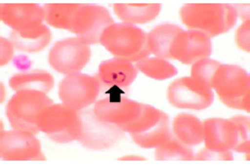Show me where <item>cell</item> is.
Listing matches in <instances>:
<instances>
[{
  "label": "cell",
  "mask_w": 250,
  "mask_h": 165,
  "mask_svg": "<svg viewBox=\"0 0 250 165\" xmlns=\"http://www.w3.org/2000/svg\"><path fill=\"white\" fill-rule=\"evenodd\" d=\"M173 135L189 147L198 145L204 143V123L193 114H179L173 120Z\"/></svg>",
  "instance_id": "obj_20"
},
{
  "label": "cell",
  "mask_w": 250,
  "mask_h": 165,
  "mask_svg": "<svg viewBox=\"0 0 250 165\" xmlns=\"http://www.w3.org/2000/svg\"><path fill=\"white\" fill-rule=\"evenodd\" d=\"M205 145L216 151H233L238 144L239 136L236 125L229 119L212 118L204 122Z\"/></svg>",
  "instance_id": "obj_15"
},
{
  "label": "cell",
  "mask_w": 250,
  "mask_h": 165,
  "mask_svg": "<svg viewBox=\"0 0 250 165\" xmlns=\"http://www.w3.org/2000/svg\"><path fill=\"white\" fill-rule=\"evenodd\" d=\"M124 133L131 135L134 143L139 147L156 148L172 134L169 116L155 106L145 104L141 118L125 128Z\"/></svg>",
  "instance_id": "obj_6"
},
{
  "label": "cell",
  "mask_w": 250,
  "mask_h": 165,
  "mask_svg": "<svg viewBox=\"0 0 250 165\" xmlns=\"http://www.w3.org/2000/svg\"><path fill=\"white\" fill-rule=\"evenodd\" d=\"M138 71L134 63L123 59L104 61L98 67L97 77L102 86H118L126 88L137 77Z\"/></svg>",
  "instance_id": "obj_17"
},
{
  "label": "cell",
  "mask_w": 250,
  "mask_h": 165,
  "mask_svg": "<svg viewBox=\"0 0 250 165\" xmlns=\"http://www.w3.org/2000/svg\"><path fill=\"white\" fill-rule=\"evenodd\" d=\"M100 43L118 59L136 63L148 58V34L135 25L114 23L103 34Z\"/></svg>",
  "instance_id": "obj_2"
},
{
  "label": "cell",
  "mask_w": 250,
  "mask_h": 165,
  "mask_svg": "<svg viewBox=\"0 0 250 165\" xmlns=\"http://www.w3.org/2000/svg\"><path fill=\"white\" fill-rule=\"evenodd\" d=\"M155 158L158 162H190L194 161L195 153L189 145L183 144L171 134L165 142L156 147Z\"/></svg>",
  "instance_id": "obj_24"
},
{
  "label": "cell",
  "mask_w": 250,
  "mask_h": 165,
  "mask_svg": "<svg viewBox=\"0 0 250 165\" xmlns=\"http://www.w3.org/2000/svg\"><path fill=\"white\" fill-rule=\"evenodd\" d=\"M81 135L78 142L90 150H103L112 147L122 138L123 130L104 122L95 115L93 109L80 110Z\"/></svg>",
  "instance_id": "obj_10"
},
{
  "label": "cell",
  "mask_w": 250,
  "mask_h": 165,
  "mask_svg": "<svg viewBox=\"0 0 250 165\" xmlns=\"http://www.w3.org/2000/svg\"><path fill=\"white\" fill-rule=\"evenodd\" d=\"M235 41L242 50L246 52L250 51V20L244 21L237 28L235 34Z\"/></svg>",
  "instance_id": "obj_29"
},
{
  "label": "cell",
  "mask_w": 250,
  "mask_h": 165,
  "mask_svg": "<svg viewBox=\"0 0 250 165\" xmlns=\"http://www.w3.org/2000/svg\"><path fill=\"white\" fill-rule=\"evenodd\" d=\"M38 127L55 143L76 142L81 135L80 112L64 103H54L41 115Z\"/></svg>",
  "instance_id": "obj_5"
},
{
  "label": "cell",
  "mask_w": 250,
  "mask_h": 165,
  "mask_svg": "<svg viewBox=\"0 0 250 165\" xmlns=\"http://www.w3.org/2000/svg\"><path fill=\"white\" fill-rule=\"evenodd\" d=\"M213 90L232 109L250 111V75L243 67L222 64L215 77Z\"/></svg>",
  "instance_id": "obj_4"
},
{
  "label": "cell",
  "mask_w": 250,
  "mask_h": 165,
  "mask_svg": "<svg viewBox=\"0 0 250 165\" xmlns=\"http://www.w3.org/2000/svg\"><path fill=\"white\" fill-rule=\"evenodd\" d=\"M54 101L45 93L32 90L17 91L6 105V116L13 129L38 134V120Z\"/></svg>",
  "instance_id": "obj_3"
},
{
  "label": "cell",
  "mask_w": 250,
  "mask_h": 165,
  "mask_svg": "<svg viewBox=\"0 0 250 165\" xmlns=\"http://www.w3.org/2000/svg\"><path fill=\"white\" fill-rule=\"evenodd\" d=\"M0 19L12 30L45 22L44 7L35 3H2Z\"/></svg>",
  "instance_id": "obj_16"
},
{
  "label": "cell",
  "mask_w": 250,
  "mask_h": 165,
  "mask_svg": "<svg viewBox=\"0 0 250 165\" xmlns=\"http://www.w3.org/2000/svg\"><path fill=\"white\" fill-rule=\"evenodd\" d=\"M236 125L239 140L234 151L248 153L250 152V119L246 115H235L229 119Z\"/></svg>",
  "instance_id": "obj_27"
},
{
  "label": "cell",
  "mask_w": 250,
  "mask_h": 165,
  "mask_svg": "<svg viewBox=\"0 0 250 165\" xmlns=\"http://www.w3.org/2000/svg\"><path fill=\"white\" fill-rule=\"evenodd\" d=\"M84 3H47L44 4L45 22L59 30L72 33L76 17Z\"/></svg>",
  "instance_id": "obj_22"
},
{
  "label": "cell",
  "mask_w": 250,
  "mask_h": 165,
  "mask_svg": "<svg viewBox=\"0 0 250 165\" xmlns=\"http://www.w3.org/2000/svg\"><path fill=\"white\" fill-rule=\"evenodd\" d=\"M221 65L222 64L216 60L206 58V59L194 63L191 66L190 77H193L195 81L200 82L208 89L213 90L215 77Z\"/></svg>",
  "instance_id": "obj_26"
},
{
  "label": "cell",
  "mask_w": 250,
  "mask_h": 165,
  "mask_svg": "<svg viewBox=\"0 0 250 165\" xmlns=\"http://www.w3.org/2000/svg\"><path fill=\"white\" fill-rule=\"evenodd\" d=\"M233 7L236 11L237 18H240L242 20L246 21L249 20V3L247 4H233Z\"/></svg>",
  "instance_id": "obj_31"
},
{
  "label": "cell",
  "mask_w": 250,
  "mask_h": 165,
  "mask_svg": "<svg viewBox=\"0 0 250 165\" xmlns=\"http://www.w3.org/2000/svg\"><path fill=\"white\" fill-rule=\"evenodd\" d=\"M9 86L14 91L32 90L48 94L54 88L55 79L50 73L45 71L20 73L9 80Z\"/></svg>",
  "instance_id": "obj_23"
},
{
  "label": "cell",
  "mask_w": 250,
  "mask_h": 165,
  "mask_svg": "<svg viewBox=\"0 0 250 165\" xmlns=\"http://www.w3.org/2000/svg\"><path fill=\"white\" fill-rule=\"evenodd\" d=\"M119 162H126V163H133V162H146L147 159L139 157V155H126V157H122L118 160Z\"/></svg>",
  "instance_id": "obj_32"
},
{
  "label": "cell",
  "mask_w": 250,
  "mask_h": 165,
  "mask_svg": "<svg viewBox=\"0 0 250 165\" xmlns=\"http://www.w3.org/2000/svg\"><path fill=\"white\" fill-rule=\"evenodd\" d=\"M233 153L232 151H216V150L210 149H203L195 155L194 161L199 162H212V163H220V162H232L233 161Z\"/></svg>",
  "instance_id": "obj_28"
},
{
  "label": "cell",
  "mask_w": 250,
  "mask_h": 165,
  "mask_svg": "<svg viewBox=\"0 0 250 165\" xmlns=\"http://www.w3.org/2000/svg\"><path fill=\"white\" fill-rule=\"evenodd\" d=\"M171 59L190 65L212 53V41L205 34L183 30L175 37L171 47Z\"/></svg>",
  "instance_id": "obj_13"
},
{
  "label": "cell",
  "mask_w": 250,
  "mask_h": 165,
  "mask_svg": "<svg viewBox=\"0 0 250 165\" xmlns=\"http://www.w3.org/2000/svg\"><path fill=\"white\" fill-rule=\"evenodd\" d=\"M0 91H1V97H0V103H3L4 101V98H6V88H4V86H3V84L1 82V84H0Z\"/></svg>",
  "instance_id": "obj_33"
},
{
  "label": "cell",
  "mask_w": 250,
  "mask_h": 165,
  "mask_svg": "<svg viewBox=\"0 0 250 165\" xmlns=\"http://www.w3.org/2000/svg\"><path fill=\"white\" fill-rule=\"evenodd\" d=\"M167 100L177 109L205 110L213 103V91L193 77H181L167 87Z\"/></svg>",
  "instance_id": "obj_11"
},
{
  "label": "cell",
  "mask_w": 250,
  "mask_h": 165,
  "mask_svg": "<svg viewBox=\"0 0 250 165\" xmlns=\"http://www.w3.org/2000/svg\"><path fill=\"white\" fill-rule=\"evenodd\" d=\"M135 66L137 71H141L143 74L157 81L169 80L179 73L172 63L160 58H146L136 62Z\"/></svg>",
  "instance_id": "obj_25"
},
{
  "label": "cell",
  "mask_w": 250,
  "mask_h": 165,
  "mask_svg": "<svg viewBox=\"0 0 250 165\" xmlns=\"http://www.w3.org/2000/svg\"><path fill=\"white\" fill-rule=\"evenodd\" d=\"M112 24L114 21L107 8L97 4H83L72 33L86 45H97L104 31Z\"/></svg>",
  "instance_id": "obj_12"
},
{
  "label": "cell",
  "mask_w": 250,
  "mask_h": 165,
  "mask_svg": "<svg viewBox=\"0 0 250 165\" xmlns=\"http://www.w3.org/2000/svg\"><path fill=\"white\" fill-rule=\"evenodd\" d=\"M100 89L102 84L97 76L74 73L61 81L59 98L62 103L80 111L97 103Z\"/></svg>",
  "instance_id": "obj_8"
},
{
  "label": "cell",
  "mask_w": 250,
  "mask_h": 165,
  "mask_svg": "<svg viewBox=\"0 0 250 165\" xmlns=\"http://www.w3.org/2000/svg\"><path fill=\"white\" fill-rule=\"evenodd\" d=\"M180 18L190 31L216 37L232 30L237 21L233 4L186 3L180 9Z\"/></svg>",
  "instance_id": "obj_1"
},
{
  "label": "cell",
  "mask_w": 250,
  "mask_h": 165,
  "mask_svg": "<svg viewBox=\"0 0 250 165\" xmlns=\"http://www.w3.org/2000/svg\"><path fill=\"white\" fill-rule=\"evenodd\" d=\"M10 41L16 49L35 53L44 50L51 41V32L45 24L16 28L10 33Z\"/></svg>",
  "instance_id": "obj_18"
},
{
  "label": "cell",
  "mask_w": 250,
  "mask_h": 165,
  "mask_svg": "<svg viewBox=\"0 0 250 165\" xmlns=\"http://www.w3.org/2000/svg\"><path fill=\"white\" fill-rule=\"evenodd\" d=\"M113 11L125 24H146L159 16L160 3H114Z\"/></svg>",
  "instance_id": "obj_19"
},
{
  "label": "cell",
  "mask_w": 250,
  "mask_h": 165,
  "mask_svg": "<svg viewBox=\"0 0 250 165\" xmlns=\"http://www.w3.org/2000/svg\"><path fill=\"white\" fill-rule=\"evenodd\" d=\"M144 103L125 98L121 101L98 100L94 105V113L104 122L124 129L133 125L141 118Z\"/></svg>",
  "instance_id": "obj_14"
},
{
  "label": "cell",
  "mask_w": 250,
  "mask_h": 165,
  "mask_svg": "<svg viewBox=\"0 0 250 165\" xmlns=\"http://www.w3.org/2000/svg\"><path fill=\"white\" fill-rule=\"evenodd\" d=\"M14 46L11 41L0 37V65L4 66L13 59Z\"/></svg>",
  "instance_id": "obj_30"
},
{
  "label": "cell",
  "mask_w": 250,
  "mask_h": 165,
  "mask_svg": "<svg viewBox=\"0 0 250 165\" xmlns=\"http://www.w3.org/2000/svg\"><path fill=\"white\" fill-rule=\"evenodd\" d=\"M0 157L3 161H45L42 145L35 134L24 130H1Z\"/></svg>",
  "instance_id": "obj_9"
},
{
  "label": "cell",
  "mask_w": 250,
  "mask_h": 165,
  "mask_svg": "<svg viewBox=\"0 0 250 165\" xmlns=\"http://www.w3.org/2000/svg\"><path fill=\"white\" fill-rule=\"evenodd\" d=\"M183 31L174 24H160L148 33V48L150 53L160 59H171V47L175 37Z\"/></svg>",
  "instance_id": "obj_21"
},
{
  "label": "cell",
  "mask_w": 250,
  "mask_h": 165,
  "mask_svg": "<svg viewBox=\"0 0 250 165\" xmlns=\"http://www.w3.org/2000/svg\"><path fill=\"white\" fill-rule=\"evenodd\" d=\"M91 49L76 37L57 41L48 55L51 69L63 75L80 73L90 60Z\"/></svg>",
  "instance_id": "obj_7"
}]
</instances>
